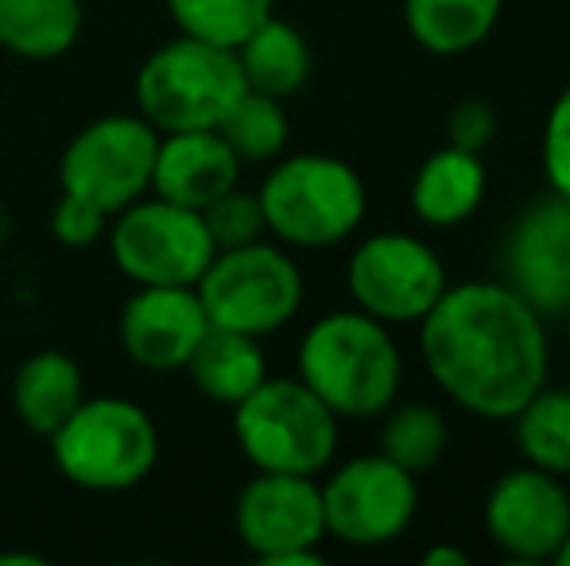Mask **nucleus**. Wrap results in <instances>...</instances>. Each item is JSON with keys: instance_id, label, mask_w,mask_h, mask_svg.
Instances as JSON below:
<instances>
[{"instance_id": "f257e3e1", "label": "nucleus", "mask_w": 570, "mask_h": 566, "mask_svg": "<svg viewBox=\"0 0 570 566\" xmlns=\"http://www.w3.org/2000/svg\"><path fill=\"white\" fill-rule=\"evenodd\" d=\"M423 365L462 411L509 424L543 385L551 349L543 315L509 284H446L420 318Z\"/></svg>"}, {"instance_id": "f03ea898", "label": "nucleus", "mask_w": 570, "mask_h": 566, "mask_svg": "<svg viewBox=\"0 0 570 566\" xmlns=\"http://www.w3.org/2000/svg\"><path fill=\"white\" fill-rule=\"evenodd\" d=\"M299 380L338 419H376L396 404L404 357L389 326L365 310H334L299 341Z\"/></svg>"}, {"instance_id": "7ed1b4c3", "label": "nucleus", "mask_w": 570, "mask_h": 566, "mask_svg": "<svg viewBox=\"0 0 570 566\" xmlns=\"http://www.w3.org/2000/svg\"><path fill=\"white\" fill-rule=\"evenodd\" d=\"M264 229L292 249H331L357 234L368 210L365 179L338 156L299 151L272 159L256 187Z\"/></svg>"}, {"instance_id": "20e7f679", "label": "nucleus", "mask_w": 570, "mask_h": 566, "mask_svg": "<svg viewBox=\"0 0 570 566\" xmlns=\"http://www.w3.org/2000/svg\"><path fill=\"white\" fill-rule=\"evenodd\" d=\"M51 461L86 493H125L148 481L159 461V430L136 400L86 396L67 424L47 435Z\"/></svg>"}, {"instance_id": "39448f33", "label": "nucleus", "mask_w": 570, "mask_h": 566, "mask_svg": "<svg viewBox=\"0 0 570 566\" xmlns=\"http://www.w3.org/2000/svg\"><path fill=\"white\" fill-rule=\"evenodd\" d=\"M342 419L299 377H264L233 404V438L245 461L264 474L318 477L338 454Z\"/></svg>"}, {"instance_id": "423d86ee", "label": "nucleus", "mask_w": 570, "mask_h": 566, "mask_svg": "<svg viewBox=\"0 0 570 566\" xmlns=\"http://www.w3.org/2000/svg\"><path fill=\"white\" fill-rule=\"evenodd\" d=\"M237 54L203 39H167L136 70V106L156 132L218 129L245 93Z\"/></svg>"}, {"instance_id": "0eeeda50", "label": "nucleus", "mask_w": 570, "mask_h": 566, "mask_svg": "<svg viewBox=\"0 0 570 566\" xmlns=\"http://www.w3.org/2000/svg\"><path fill=\"white\" fill-rule=\"evenodd\" d=\"M210 326L237 334H276L299 315L303 272L279 245L248 241L237 249H218L195 284Z\"/></svg>"}, {"instance_id": "6e6552de", "label": "nucleus", "mask_w": 570, "mask_h": 566, "mask_svg": "<svg viewBox=\"0 0 570 566\" xmlns=\"http://www.w3.org/2000/svg\"><path fill=\"white\" fill-rule=\"evenodd\" d=\"M109 257L136 287H195L214 260V241L198 210L144 195L109 218Z\"/></svg>"}, {"instance_id": "1a4fd4ad", "label": "nucleus", "mask_w": 570, "mask_h": 566, "mask_svg": "<svg viewBox=\"0 0 570 566\" xmlns=\"http://www.w3.org/2000/svg\"><path fill=\"white\" fill-rule=\"evenodd\" d=\"M159 132L140 113H106L82 125L59 159V187L117 214L151 195Z\"/></svg>"}, {"instance_id": "9d476101", "label": "nucleus", "mask_w": 570, "mask_h": 566, "mask_svg": "<svg viewBox=\"0 0 570 566\" xmlns=\"http://www.w3.org/2000/svg\"><path fill=\"white\" fill-rule=\"evenodd\" d=\"M233 532L264 566H318V544L326 539L323 489L315 477L256 469L233 500Z\"/></svg>"}, {"instance_id": "9b49d317", "label": "nucleus", "mask_w": 570, "mask_h": 566, "mask_svg": "<svg viewBox=\"0 0 570 566\" xmlns=\"http://www.w3.org/2000/svg\"><path fill=\"white\" fill-rule=\"evenodd\" d=\"M318 489H323L326 536L345 547L392 544L412 528L420 513L415 474L384 458L381 450L342 461Z\"/></svg>"}, {"instance_id": "f8f14e48", "label": "nucleus", "mask_w": 570, "mask_h": 566, "mask_svg": "<svg viewBox=\"0 0 570 566\" xmlns=\"http://www.w3.org/2000/svg\"><path fill=\"white\" fill-rule=\"evenodd\" d=\"M345 287L365 315L384 326L420 322L446 291V268L423 237L373 234L350 252Z\"/></svg>"}, {"instance_id": "ddd939ff", "label": "nucleus", "mask_w": 570, "mask_h": 566, "mask_svg": "<svg viewBox=\"0 0 570 566\" xmlns=\"http://www.w3.org/2000/svg\"><path fill=\"white\" fill-rule=\"evenodd\" d=\"M481 520L504 559L548 563L570 536V493L559 474L524 461L489 485Z\"/></svg>"}, {"instance_id": "4468645a", "label": "nucleus", "mask_w": 570, "mask_h": 566, "mask_svg": "<svg viewBox=\"0 0 570 566\" xmlns=\"http://www.w3.org/2000/svg\"><path fill=\"white\" fill-rule=\"evenodd\" d=\"M504 284L543 318L570 310V198H548L512 226Z\"/></svg>"}, {"instance_id": "2eb2a0df", "label": "nucleus", "mask_w": 570, "mask_h": 566, "mask_svg": "<svg viewBox=\"0 0 570 566\" xmlns=\"http://www.w3.org/2000/svg\"><path fill=\"white\" fill-rule=\"evenodd\" d=\"M210 318L195 287H136L117 318L120 349L148 373H175L190 361Z\"/></svg>"}, {"instance_id": "dca6fc26", "label": "nucleus", "mask_w": 570, "mask_h": 566, "mask_svg": "<svg viewBox=\"0 0 570 566\" xmlns=\"http://www.w3.org/2000/svg\"><path fill=\"white\" fill-rule=\"evenodd\" d=\"M240 159L222 140L218 129L159 132L156 167H151V195L167 202L203 210L218 195L240 182Z\"/></svg>"}, {"instance_id": "f3484780", "label": "nucleus", "mask_w": 570, "mask_h": 566, "mask_svg": "<svg viewBox=\"0 0 570 566\" xmlns=\"http://www.w3.org/2000/svg\"><path fill=\"white\" fill-rule=\"evenodd\" d=\"M489 175L478 151H462L454 143L431 151L412 179V214L431 229H454L470 221L485 202Z\"/></svg>"}, {"instance_id": "a211bd4d", "label": "nucleus", "mask_w": 570, "mask_h": 566, "mask_svg": "<svg viewBox=\"0 0 570 566\" xmlns=\"http://www.w3.org/2000/svg\"><path fill=\"white\" fill-rule=\"evenodd\" d=\"M86 400V377L62 349H36L12 373V411L31 435H51Z\"/></svg>"}, {"instance_id": "6ab92c4d", "label": "nucleus", "mask_w": 570, "mask_h": 566, "mask_svg": "<svg viewBox=\"0 0 570 566\" xmlns=\"http://www.w3.org/2000/svg\"><path fill=\"white\" fill-rule=\"evenodd\" d=\"M183 373L210 404L233 408L268 377V361H264L261 338L210 326L190 354V361L183 365Z\"/></svg>"}, {"instance_id": "aec40b11", "label": "nucleus", "mask_w": 570, "mask_h": 566, "mask_svg": "<svg viewBox=\"0 0 570 566\" xmlns=\"http://www.w3.org/2000/svg\"><path fill=\"white\" fill-rule=\"evenodd\" d=\"M82 0H0V51L51 62L75 51L82 36Z\"/></svg>"}, {"instance_id": "412c9836", "label": "nucleus", "mask_w": 570, "mask_h": 566, "mask_svg": "<svg viewBox=\"0 0 570 566\" xmlns=\"http://www.w3.org/2000/svg\"><path fill=\"white\" fill-rule=\"evenodd\" d=\"M237 54L240 78L248 90L268 93V98L287 101L292 93H299L311 78V47L303 39V31L295 23L268 16L253 36L240 47H233Z\"/></svg>"}, {"instance_id": "4be33fe9", "label": "nucleus", "mask_w": 570, "mask_h": 566, "mask_svg": "<svg viewBox=\"0 0 570 566\" xmlns=\"http://www.w3.org/2000/svg\"><path fill=\"white\" fill-rule=\"evenodd\" d=\"M504 0H404L407 36L439 59H454L493 36Z\"/></svg>"}, {"instance_id": "5701e85b", "label": "nucleus", "mask_w": 570, "mask_h": 566, "mask_svg": "<svg viewBox=\"0 0 570 566\" xmlns=\"http://www.w3.org/2000/svg\"><path fill=\"white\" fill-rule=\"evenodd\" d=\"M509 424H512V438H517V450L524 454L528 466L548 469V474H559V477L570 474V393L567 388L543 385Z\"/></svg>"}, {"instance_id": "b1692460", "label": "nucleus", "mask_w": 570, "mask_h": 566, "mask_svg": "<svg viewBox=\"0 0 570 566\" xmlns=\"http://www.w3.org/2000/svg\"><path fill=\"white\" fill-rule=\"evenodd\" d=\"M218 132L240 163H272L284 156L287 140H292V121H287V109L279 98L245 90L222 117Z\"/></svg>"}, {"instance_id": "393cba45", "label": "nucleus", "mask_w": 570, "mask_h": 566, "mask_svg": "<svg viewBox=\"0 0 570 566\" xmlns=\"http://www.w3.org/2000/svg\"><path fill=\"white\" fill-rule=\"evenodd\" d=\"M179 36L203 39L214 47H240L268 16L276 0H164Z\"/></svg>"}, {"instance_id": "a878e982", "label": "nucleus", "mask_w": 570, "mask_h": 566, "mask_svg": "<svg viewBox=\"0 0 570 566\" xmlns=\"http://www.w3.org/2000/svg\"><path fill=\"white\" fill-rule=\"evenodd\" d=\"M446 443H451V427H446L443 411L431 404H400V408L384 411L381 454L404 466L407 474H423L435 466Z\"/></svg>"}, {"instance_id": "bb28decb", "label": "nucleus", "mask_w": 570, "mask_h": 566, "mask_svg": "<svg viewBox=\"0 0 570 566\" xmlns=\"http://www.w3.org/2000/svg\"><path fill=\"white\" fill-rule=\"evenodd\" d=\"M203 221H206V234H210L214 249H237V245L248 241H261L268 229H264V210H261V198L256 190L229 187L226 195H218L210 206H203Z\"/></svg>"}, {"instance_id": "cd10ccee", "label": "nucleus", "mask_w": 570, "mask_h": 566, "mask_svg": "<svg viewBox=\"0 0 570 566\" xmlns=\"http://www.w3.org/2000/svg\"><path fill=\"white\" fill-rule=\"evenodd\" d=\"M109 218H114V214H106L101 206L62 190L59 202H55V210H51V237L62 245V249H90V245L106 241Z\"/></svg>"}, {"instance_id": "c85d7f7f", "label": "nucleus", "mask_w": 570, "mask_h": 566, "mask_svg": "<svg viewBox=\"0 0 570 566\" xmlns=\"http://www.w3.org/2000/svg\"><path fill=\"white\" fill-rule=\"evenodd\" d=\"M543 175L559 198H570V82L543 125Z\"/></svg>"}, {"instance_id": "c756f323", "label": "nucleus", "mask_w": 570, "mask_h": 566, "mask_svg": "<svg viewBox=\"0 0 570 566\" xmlns=\"http://www.w3.org/2000/svg\"><path fill=\"white\" fill-rule=\"evenodd\" d=\"M497 137V113L489 101L481 98H465L462 106L451 109V117H446V143H454V148L462 151H485L489 143Z\"/></svg>"}, {"instance_id": "7c9ffc66", "label": "nucleus", "mask_w": 570, "mask_h": 566, "mask_svg": "<svg viewBox=\"0 0 570 566\" xmlns=\"http://www.w3.org/2000/svg\"><path fill=\"white\" fill-rule=\"evenodd\" d=\"M465 563H470V555L454 544H435L423 552V566H465Z\"/></svg>"}, {"instance_id": "2f4dec72", "label": "nucleus", "mask_w": 570, "mask_h": 566, "mask_svg": "<svg viewBox=\"0 0 570 566\" xmlns=\"http://www.w3.org/2000/svg\"><path fill=\"white\" fill-rule=\"evenodd\" d=\"M551 563H559V566H570V536L563 539V547H559V552H556V559H551Z\"/></svg>"}]
</instances>
